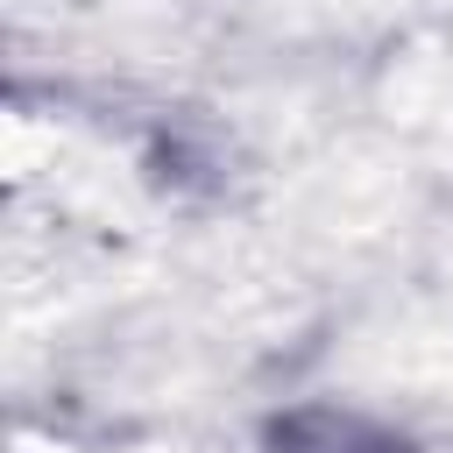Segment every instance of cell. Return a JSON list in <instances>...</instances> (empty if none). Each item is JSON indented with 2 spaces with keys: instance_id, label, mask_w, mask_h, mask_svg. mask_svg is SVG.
<instances>
[{
  "instance_id": "6da1fadb",
  "label": "cell",
  "mask_w": 453,
  "mask_h": 453,
  "mask_svg": "<svg viewBox=\"0 0 453 453\" xmlns=\"http://www.w3.org/2000/svg\"><path fill=\"white\" fill-rule=\"evenodd\" d=\"M283 453H396V439L368 432L361 418H333V411H311V418H290L276 432Z\"/></svg>"
}]
</instances>
